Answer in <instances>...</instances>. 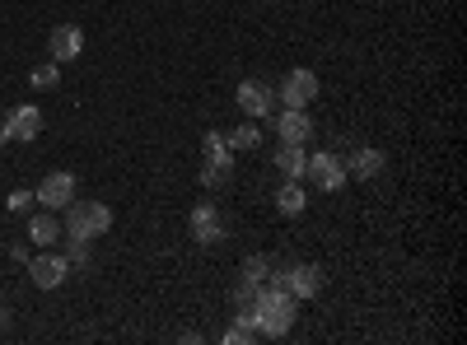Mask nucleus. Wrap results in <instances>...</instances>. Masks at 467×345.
<instances>
[{"mask_svg": "<svg viewBox=\"0 0 467 345\" xmlns=\"http://www.w3.org/2000/svg\"><path fill=\"white\" fill-rule=\"evenodd\" d=\"M295 313H299V299L290 294V289H281L276 280H271L266 289L257 285V303H253V322H257V331L262 336H285L290 327H295Z\"/></svg>", "mask_w": 467, "mask_h": 345, "instance_id": "obj_1", "label": "nucleus"}, {"mask_svg": "<svg viewBox=\"0 0 467 345\" xmlns=\"http://www.w3.org/2000/svg\"><path fill=\"white\" fill-rule=\"evenodd\" d=\"M108 228H112V210L103 201H70L66 206V238L94 243V238L108 234Z\"/></svg>", "mask_w": 467, "mask_h": 345, "instance_id": "obj_2", "label": "nucleus"}, {"mask_svg": "<svg viewBox=\"0 0 467 345\" xmlns=\"http://www.w3.org/2000/svg\"><path fill=\"white\" fill-rule=\"evenodd\" d=\"M276 285L290 289L295 299H318L323 285H327V271H323V266H314V261H290V266H281V271H276Z\"/></svg>", "mask_w": 467, "mask_h": 345, "instance_id": "obj_3", "label": "nucleus"}, {"mask_svg": "<svg viewBox=\"0 0 467 345\" xmlns=\"http://www.w3.org/2000/svg\"><path fill=\"white\" fill-rule=\"evenodd\" d=\"M304 178L314 182L318 191H341L346 187V159L337 155V149H323V155H314L304 164Z\"/></svg>", "mask_w": 467, "mask_h": 345, "instance_id": "obj_4", "label": "nucleus"}, {"mask_svg": "<svg viewBox=\"0 0 467 345\" xmlns=\"http://www.w3.org/2000/svg\"><path fill=\"white\" fill-rule=\"evenodd\" d=\"M276 98L285 103V107H308L318 98V75L314 70H285V80H281V89H276Z\"/></svg>", "mask_w": 467, "mask_h": 345, "instance_id": "obj_5", "label": "nucleus"}, {"mask_svg": "<svg viewBox=\"0 0 467 345\" xmlns=\"http://www.w3.org/2000/svg\"><path fill=\"white\" fill-rule=\"evenodd\" d=\"M33 201L43 206V210H52V215H61L75 201V173H47L43 187L33 191Z\"/></svg>", "mask_w": 467, "mask_h": 345, "instance_id": "obj_6", "label": "nucleus"}, {"mask_svg": "<svg viewBox=\"0 0 467 345\" xmlns=\"http://www.w3.org/2000/svg\"><path fill=\"white\" fill-rule=\"evenodd\" d=\"M234 98H239L244 117H253V122L271 117V107H276V89H271L266 80H244L239 89H234Z\"/></svg>", "mask_w": 467, "mask_h": 345, "instance_id": "obj_7", "label": "nucleus"}, {"mask_svg": "<svg viewBox=\"0 0 467 345\" xmlns=\"http://www.w3.org/2000/svg\"><path fill=\"white\" fill-rule=\"evenodd\" d=\"M47 52H52V61H57V66L80 61V52H85V33L75 28V24H57V28H52V37H47Z\"/></svg>", "mask_w": 467, "mask_h": 345, "instance_id": "obj_8", "label": "nucleus"}, {"mask_svg": "<svg viewBox=\"0 0 467 345\" xmlns=\"http://www.w3.org/2000/svg\"><path fill=\"white\" fill-rule=\"evenodd\" d=\"M66 276H70V261L57 257V252H43V257H33V261H28V280H33L37 289H57Z\"/></svg>", "mask_w": 467, "mask_h": 345, "instance_id": "obj_9", "label": "nucleus"}, {"mask_svg": "<svg viewBox=\"0 0 467 345\" xmlns=\"http://www.w3.org/2000/svg\"><path fill=\"white\" fill-rule=\"evenodd\" d=\"M192 238H197L202 248H211V243L224 238V219H220L215 201H202L197 210H192Z\"/></svg>", "mask_w": 467, "mask_h": 345, "instance_id": "obj_10", "label": "nucleus"}, {"mask_svg": "<svg viewBox=\"0 0 467 345\" xmlns=\"http://www.w3.org/2000/svg\"><path fill=\"white\" fill-rule=\"evenodd\" d=\"M276 136H281L285 145H304L308 136H314V122H308L304 107H281V112H276Z\"/></svg>", "mask_w": 467, "mask_h": 345, "instance_id": "obj_11", "label": "nucleus"}, {"mask_svg": "<svg viewBox=\"0 0 467 345\" xmlns=\"http://www.w3.org/2000/svg\"><path fill=\"white\" fill-rule=\"evenodd\" d=\"M0 131H5V140H37V131H43V112L24 103V107L10 112V122L0 127Z\"/></svg>", "mask_w": 467, "mask_h": 345, "instance_id": "obj_12", "label": "nucleus"}, {"mask_svg": "<svg viewBox=\"0 0 467 345\" xmlns=\"http://www.w3.org/2000/svg\"><path fill=\"white\" fill-rule=\"evenodd\" d=\"M383 164H388V159H383V149H365V145H360L356 155L346 159V178H360V182H374V178L383 173Z\"/></svg>", "mask_w": 467, "mask_h": 345, "instance_id": "obj_13", "label": "nucleus"}, {"mask_svg": "<svg viewBox=\"0 0 467 345\" xmlns=\"http://www.w3.org/2000/svg\"><path fill=\"white\" fill-rule=\"evenodd\" d=\"M61 238V219L52 215V210H43V215H28V243H37V248H52Z\"/></svg>", "mask_w": 467, "mask_h": 345, "instance_id": "obj_14", "label": "nucleus"}, {"mask_svg": "<svg viewBox=\"0 0 467 345\" xmlns=\"http://www.w3.org/2000/svg\"><path fill=\"white\" fill-rule=\"evenodd\" d=\"M229 178H234L229 149H215V155H206V164H202V187H229Z\"/></svg>", "mask_w": 467, "mask_h": 345, "instance_id": "obj_15", "label": "nucleus"}, {"mask_svg": "<svg viewBox=\"0 0 467 345\" xmlns=\"http://www.w3.org/2000/svg\"><path fill=\"white\" fill-rule=\"evenodd\" d=\"M304 164H308L304 145H285V140H281V149H276V168H281V178H285V182H299V178H304Z\"/></svg>", "mask_w": 467, "mask_h": 345, "instance_id": "obj_16", "label": "nucleus"}, {"mask_svg": "<svg viewBox=\"0 0 467 345\" xmlns=\"http://www.w3.org/2000/svg\"><path fill=\"white\" fill-rule=\"evenodd\" d=\"M304 206H308V197H304L299 182H285V187L276 191V210H281V215H304Z\"/></svg>", "mask_w": 467, "mask_h": 345, "instance_id": "obj_17", "label": "nucleus"}, {"mask_svg": "<svg viewBox=\"0 0 467 345\" xmlns=\"http://www.w3.org/2000/svg\"><path fill=\"white\" fill-rule=\"evenodd\" d=\"M224 145H229V149H257V145H262V127L248 117L244 127H234V131L224 136Z\"/></svg>", "mask_w": 467, "mask_h": 345, "instance_id": "obj_18", "label": "nucleus"}, {"mask_svg": "<svg viewBox=\"0 0 467 345\" xmlns=\"http://www.w3.org/2000/svg\"><path fill=\"white\" fill-rule=\"evenodd\" d=\"M262 331H257V322H253V313H239V322H234L229 331H224V340L229 345H248V340H257Z\"/></svg>", "mask_w": 467, "mask_h": 345, "instance_id": "obj_19", "label": "nucleus"}, {"mask_svg": "<svg viewBox=\"0 0 467 345\" xmlns=\"http://www.w3.org/2000/svg\"><path fill=\"white\" fill-rule=\"evenodd\" d=\"M28 85H33V89H57V85H61V66H57V61L33 66V70H28Z\"/></svg>", "mask_w": 467, "mask_h": 345, "instance_id": "obj_20", "label": "nucleus"}, {"mask_svg": "<svg viewBox=\"0 0 467 345\" xmlns=\"http://www.w3.org/2000/svg\"><path fill=\"white\" fill-rule=\"evenodd\" d=\"M253 303H257V285L239 280V285H234V313H253Z\"/></svg>", "mask_w": 467, "mask_h": 345, "instance_id": "obj_21", "label": "nucleus"}, {"mask_svg": "<svg viewBox=\"0 0 467 345\" xmlns=\"http://www.w3.org/2000/svg\"><path fill=\"white\" fill-rule=\"evenodd\" d=\"M266 276H271V261H266V257H248V261H244V280L262 285Z\"/></svg>", "mask_w": 467, "mask_h": 345, "instance_id": "obj_22", "label": "nucleus"}, {"mask_svg": "<svg viewBox=\"0 0 467 345\" xmlns=\"http://www.w3.org/2000/svg\"><path fill=\"white\" fill-rule=\"evenodd\" d=\"M28 206H33V191H10V201H5L10 215H28Z\"/></svg>", "mask_w": 467, "mask_h": 345, "instance_id": "obj_23", "label": "nucleus"}, {"mask_svg": "<svg viewBox=\"0 0 467 345\" xmlns=\"http://www.w3.org/2000/svg\"><path fill=\"white\" fill-rule=\"evenodd\" d=\"M66 261H70V266H85V261H89V243H85V238H70V252H66Z\"/></svg>", "mask_w": 467, "mask_h": 345, "instance_id": "obj_24", "label": "nucleus"}, {"mask_svg": "<svg viewBox=\"0 0 467 345\" xmlns=\"http://www.w3.org/2000/svg\"><path fill=\"white\" fill-rule=\"evenodd\" d=\"M202 145H206V155H215V149H229L220 131H206V140H202Z\"/></svg>", "mask_w": 467, "mask_h": 345, "instance_id": "obj_25", "label": "nucleus"}, {"mask_svg": "<svg viewBox=\"0 0 467 345\" xmlns=\"http://www.w3.org/2000/svg\"><path fill=\"white\" fill-rule=\"evenodd\" d=\"M5 322H10V318H5V313H0V331H5Z\"/></svg>", "mask_w": 467, "mask_h": 345, "instance_id": "obj_26", "label": "nucleus"}, {"mask_svg": "<svg viewBox=\"0 0 467 345\" xmlns=\"http://www.w3.org/2000/svg\"><path fill=\"white\" fill-rule=\"evenodd\" d=\"M0 149H5V131H0Z\"/></svg>", "mask_w": 467, "mask_h": 345, "instance_id": "obj_27", "label": "nucleus"}]
</instances>
